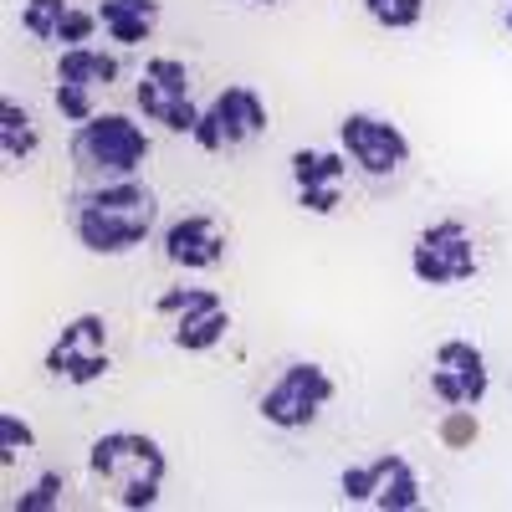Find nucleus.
<instances>
[{
	"label": "nucleus",
	"instance_id": "nucleus-6",
	"mask_svg": "<svg viewBox=\"0 0 512 512\" xmlns=\"http://www.w3.org/2000/svg\"><path fill=\"white\" fill-rule=\"evenodd\" d=\"M159 323L169 328V344L180 354H210L231 338V303L216 287H164L159 303H154Z\"/></svg>",
	"mask_w": 512,
	"mask_h": 512
},
{
	"label": "nucleus",
	"instance_id": "nucleus-2",
	"mask_svg": "<svg viewBox=\"0 0 512 512\" xmlns=\"http://www.w3.org/2000/svg\"><path fill=\"white\" fill-rule=\"evenodd\" d=\"M88 472L93 482L128 512H144L159 502L164 477H169V456L154 436L144 431H103L88 446Z\"/></svg>",
	"mask_w": 512,
	"mask_h": 512
},
{
	"label": "nucleus",
	"instance_id": "nucleus-23",
	"mask_svg": "<svg viewBox=\"0 0 512 512\" xmlns=\"http://www.w3.org/2000/svg\"><path fill=\"white\" fill-rule=\"evenodd\" d=\"M502 26H507V31H512V0H507V16H502Z\"/></svg>",
	"mask_w": 512,
	"mask_h": 512
},
{
	"label": "nucleus",
	"instance_id": "nucleus-1",
	"mask_svg": "<svg viewBox=\"0 0 512 512\" xmlns=\"http://www.w3.org/2000/svg\"><path fill=\"white\" fill-rule=\"evenodd\" d=\"M67 226L93 256H128L139 251L159 226V195L144 180L123 185H82L67 200Z\"/></svg>",
	"mask_w": 512,
	"mask_h": 512
},
{
	"label": "nucleus",
	"instance_id": "nucleus-10",
	"mask_svg": "<svg viewBox=\"0 0 512 512\" xmlns=\"http://www.w3.org/2000/svg\"><path fill=\"white\" fill-rule=\"evenodd\" d=\"M57 384H72V390H88V384H103L113 374V354H108V318L103 313H77L62 323V333L47 344V359H41Z\"/></svg>",
	"mask_w": 512,
	"mask_h": 512
},
{
	"label": "nucleus",
	"instance_id": "nucleus-16",
	"mask_svg": "<svg viewBox=\"0 0 512 512\" xmlns=\"http://www.w3.org/2000/svg\"><path fill=\"white\" fill-rule=\"evenodd\" d=\"M98 11H82L72 0H26L21 6V31L31 41H47V47L67 52V47H88L98 31Z\"/></svg>",
	"mask_w": 512,
	"mask_h": 512
},
{
	"label": "nucleus",
	"instance_id": "nucleus-12",
	"mask_svg": "<svg viewBox=\"0 0 512 512\" xmlns=\"http://www.w3.org/2000/svg\"><path fill=\"white\" fill-rule=\"evenodd\" d=\"M134 103L149 123L169 128V134H195L200 123V98H195V77L180 57H149L139 82H134Z\"/></svg>",
	"mask_w": 512,
	"mask_h": 512
},
{
	"label": "nucleus",
	"instance_id": "nucleus-15",
	"mask_svg": "<svg viewBox=\"0 0 512 512\" xmlns=\"http://www.w3.org/2000/svg\"><path fill=\"white\" fill-rule=\"evenodd\" d=\"M159 251H164V262L180 267V272H216L231 256V231H226L221 216H210V210H190V216L164 226Z\"/></svg>",
	"mask_w": 512,
	"mask_h": 512
},
{
	"label": "nucleus",
	"instance_id": "nucleus-5",
	"mask_svg": "<svg viewBox=\"0 0 512 512\" xmlns=\"http://www.w3.org/2000/svg\"><path fill=\"white\" fill-rule=\"evenodd\" d=\"M338 384L318 359H292L277 369V379L256 395V415H262L272 431H308L318 425V415L333 405Z\"/></svg>",
	"mask_w": 512,
	"mask_h": 512
},
{
	"label": "nucleus",
	"instance_id": "nucleus-4",
	"mask_svg": "<svg viewBox=\"0 0 512 512\" xmlns=\"http://www.w3.org/2000/svg\"><path fill=\"white\" fill-rule=\"evenodd\" d=\"M338 144H344L354 175H364L374 190L400 185L405 169H410V139H405V128L395 118H384V113H364V108L344 113V118H338Z\"/></svg>",
	"mask_w": 512,
	"mask_h": 512
},
{
	"label": "nucleus",
	"instance_id": "nucleus-13",
	"mask_svg": "<svg viewBox=\"0 0 512 512\" xmlns=\"http://www.w3.org/2000/svg\"><path fill=\"white\" fill-rule=\"evenodd\" d=\"M349 154L344 149H297L287 159V175H292V200L303 216H338L344 205V185H349Z\"/></svg>",
	"mask_w": 512,
	"mask_h": 512
},
{
	"label": "nucleus",
	"instance_id": "nucleus-8",
	"mask_svg": "<svg viewBox=\"0 0 512 512\" xmlns=\"http://www.w3.org/2000/svg\"><path fill=\"white\" fill-rule=\"evenodd\" d=\"M267 123H272L267 98L256 93L251 82H226V88L200 108V123H195L190 139H195L205 154H236V149H246L251 139H262Z\"/></svg>",
	"mask_w": 512,
	"mask_h": 512
},
{
	"label": "nucleus",
	"instance_id": "nucleus-9",
	"mask_svg": "<svg viewBox=\"0 0 512 512\" xmlns=\"http://www.w3.org/2000/svg\"><path fill=\"white\" fill-rule=\"evenodd\" d=\"M123 77V62L103 47H67L57 52V67H52V103L67 123H88L98 118V98Z\"/></svg>",
	"mask_w": 512,
	"mask_h": 512
},
{
	"label": "nucleus",
	"instance_id": "nucleus-24",
	"mask_svg": "<svg viewBox=\"0 0 512 512\" xmlns=\"http://www.w3.org/2000/svg\"><path fill=\"white\" fill-rule=\"evenodd\" d=\"M251 6H277V0H251Z\"/></svg>",
	"mask_w": 512,
	"mask_h": 512
},
{
	"label": "nucleus",
	"instance_id": "nucleus-20",
	"mask_svg": "<svg viewBox=\"0 0 512 512\" xmlns=\"http://www.w3.org/2000/svg\"><path fill=\"white\" fill-rule=\"evenodd\" d=\"M364 16L379 31H415L425 21V0H364Z\"/></svg>",
	"mask_w": 512,
	"mask_h": 512
},
{
	"label": "nucleus",
	"instance_id": "nucleus-17",
	"mask_svg": "<svg viewBox=\"0 0 512 512\" xmlns=\"http://www.w3.org/2000/svg\"><path fill=\"white\" fill-rule=\"evenodd\" d=\"M93 11L103 21V36L118 47H144L159 26V0H98Z\"/></svg>",
	"mask_w": 512,
	"mask_h": 512
},
{
	"label": "nucleus",
	"instance_id": "nucleus-19",
	"mask_svg": "<svg viewBox=\"0 0 512 512\" xmlns=\"http://www.w3.org/2000/svg\"><path fill=\"white\" fill-rule=\"evenodd\" d=\"M62 497H67V472L47 466L21 497H11V512H52V507H62Z\"/></svg>",
	"mask_w": 512,
	"mask_h": 512
},
{
	"label": "nucleus",
	"instance_id": "nucleus-21",
	"mask_svg": "<svg viewBox=\"0 0 512 512\" xmlns=\"http://www.w3.org/2000/svg\"><path fill=\"white\" fill-rule=\"evenodd\" d=\"M31 451H36V431L16 410H6V415H0V466L11 472L16 461H31Z\"/></svg>",
	"mask_w": 512,
	"mask_h": 512
},
{
	"label": "nucleus",
	"instance_id": "nucleus-18",
	"mask_svg": "<svg viewBox=\"0 0 512 512\" xmlns=\"http://www.w3.org/2000/svg\"><path fill=\"white\" fill-rule=\"evenodd\" d=\"M36 149H41V128L31 108L21 98H6L0 103V154H6V164H31Z\"/></svg>",
	"mask_w": 512,
	"mask_h": 512
},
{
	"label": "nucleus",
	"instance_id": "nucleus-11",
	"mask_svg": "<svg viewBox=\"0 0 512 512\" xmlns=\"http://www.w3.org/2000/svg\"><path fill=\"white\" fill-rule=\"evenodd\" d=\"M338 497L354 507H379V512H415L425 502V487H420V472L400 451H379L359 466H344Z\"/></svg>",
	"mask_w": 512,
	"mask_h": 512
},
{
	"label": "nucleus",
	"instance_id": "nucleus-22",
	"mask_svg": "<svg viewBox=\"0 0 512 512\" xmlns=\"http://www.w3.org/2000/svg\"><path fill=\"white\" fill-rule=\"evenodd\" d=\"M477 436H482L477 410H466V405L446 410V420H441V446H446V451H472V446H477Z\"/></svg>",
	"mask_w": 512,
	"mask_h": 512
},
{
	"label": "nucleus",
	"instance_id": "nucleus-3",
	"mask_svg": "<svg viewBox=\"0 0 512 512\" xmlns=\"http://www.w3.org/2000/svg\"><path fill=\"white\" fill-rule=\"evenodd\" d=\"M149 154H154V144L144 134V123H134L128 113H98V118L72 128V159L93 185L139 180Z\"/></svg>",
	"mask_w": 512,
	"mask_h": 512
},
{
	"label": "nucleus",
	"instance_id": "nucleus-14",
	"mask_svg": "<svg viewBox=\"0 0 512 512\" xmlns=\"http://www.w3.org/2000/svg\"><path fill=\"white\" fill-rule=\"evenodd\" d=\"M492 390V369H487V354L472 344V338H446V344H436L431 354V395L456 410H477Z\"/></svg>",
	"mask_w": 512,
	"mask_h": 512
},
{
	"label": "nucleus",
	"instance_id": "nucleus-7",
	"mask_svg": "<svg viewBox=\"0 0 512 512\" xmlns=\"http://www.w3.org/2000/svg\"><path fill=\"white\" fill-rule=\"evenodd\" d=\"M477 272H482V246H477L472 226L456 216L431 221L410 246V277L420 287H461Z\"/></svg>",
	"mask_w": 512,
	"mask_h": 512
}]
</instances>
